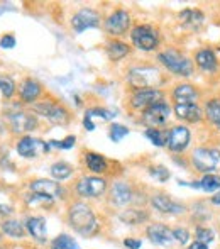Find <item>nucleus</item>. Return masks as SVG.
Instances as JSON below:
<instances>
[{"label":"nucleus","instance_id":"nucleus-36","mask_svg":"<svg viewBox=\"0 0 220 249\" xmlns=\"http://www.w3.org/2000/svg\"><path fill=\"white\" fill-rule=\"evenodd\" d=\"M195 236H197L198 243H203V244H208L214 241V232H212V229H208V227H197Z\"/></svg>","mask_w":220,"mask_h":249},{"label":"nucleus","instance_id":"nucleus-17","mask_svg":"<svg viewBox=\"0 0 220 249\" xmlns=\"http://www.w3.org/2000/svg\"><path fill=\"white\" fill-rule=\"evenodd\" d=\"M174 114L178 119L190 124H197L203 119V112L197 104H176L174 105Z\"/></svg>","mask_w":220,"mask_h":249},{"label":"nucleus","instance_id":"nucleus-13","mask_svg":"<svg viewBox=\"0 0 220 249\" xmlns=\"http://www.w3.org/2000/svg\"><path fill=\"white\" fill-rule=\"evenodd\" d=\"M163 102V92L161 90H135L131 97V107L135 110H141V108H148L151 105Z\"/></svg>","mask_w":220,"mask_h":249},{"label":"nucleus","instance_id":"nucleus-25","mask_svg":"<svg viewBox=\"0 0 220 249\" xmlns=\"http://www.w3.org/2000/svg\"><path fill=\"white\" fill-rule=\"evenodd\" d=\"M85 163L92 173H105L107 171V160L99 153H86L85 154Z\"/></svg>","mask_w":220,"mask_h":249},{"label":"nucleus","instance_id":"nucleus-2","mask_svg":"<svg viewBox=\"0 0 220 249\" xmlns=\"http://www.w3.org/2000/svg\"><path fill=\"white\" fill-rule=\"evenodd\" d=\"M69 224L82 236H90L97 231V219L92 209L82 202L69 207Z\"/></svg>","mask_w":220,"mask_h":249},{"label":"nucleus","instance_id":"nucleus-43","mask_svg":"<svg viewBox=\"0 0 220 249\" xmlns=\"http://www.w3.org/2000/svg\"><path fill=\"white\" fill-rule=\"evenodd\" d=\"M83 125H85L86 131H93V129H95V124H93L92 119H88V117L83 119Z\"/></svg>","mask_w":220,"mask_h":249},{"label":"nucleus","instance_id":"nucleus-47","mask_svg":"<svg viewBox=\"0 0 220 249\" xmlns=\"http://www.w3.org/2000/svg\"><path fill=\"white\" fill-rule=\"evenodd\" d=\"M0 239H2V236H0Z\"/></svg>","mask_w":220,"mask_h":249},{"label":"nucleus","instance_id":"nucleus-14","mask_svg":"<svg viewBox=\"0 0 220 249\" xmlns=\"http://www.w3.org/2000/svg\"><path fill=\"white\" fill-rule=\"evenodd\" d=\"M9 124L16 134H26L37 127V119L26 112H14L9 114Z\"/></svg>","mask_w":220,"mask_h":249},{"label":"nucleus","instance_id":"nucleus-27","mask_svg":"<svg viewBox=\"0 0 220 249\" xmlns=\"http://www.w3.org/2000/svg\"><path fill=\"white\" fill-rule=\"evenodd\" d=\"M129 51H131V48L125 43H120V41H112L109 46H107V53H109V58L112 61L122 59L125 54H129Z\"/></svg>","mask_w":220,"mask_h":249},{"label":"nucleus","instance_id":"nucleus-7","mask_svg":"<svg viewBox=\"0 0 220 249\" xmlns=\"http://www.w3.org/2000/svg\"><path fill=\"white\" fill-rule=\"evenodd\" d=\"M168 117H169V105L166 102H158L142 112L141 121L148 129H159L168 122Z\"/></svg>","mask_w":220,"mask_h":249},{"label":"nucleus","instance_id":"nucleus-45","mask_svg":"<svg viewBox=\"0 0 220 249\" xmlns=\"http://www.w3.org/2000/svg\"><path fill=\"white\" fill-rule=\"evenodd\" d=\"M188 249H208L207 244H203V243H198V241H195L193 244H190V248Z\"/></svg>","mask_w":220,"mask_h":249},{"label":"nucleus","instance_id":"nucleus-19","mask_svg":"<svg viewBox=\"0 0 220 249\" xmlns=\"http://www.w3.org/2000/svg\"><path fill=\"white\" fill-rule=\"evenodd\" d=\"M198 99H200V92L197 90V87L190 83H181L173 90V100L176 104H197Z\"/></svg>","mask_w":220,"mask_h":249},{"label":"nucleus","instance_id":"nucleus-11","mask_svg":"<svg viewBox=\"0 0 220 249\" xmlns=\"http://www.w3.org/2000/svg\"><path fill=\"white\" fill-rule=\"evenodd\" d=\"M131 26V17L125 10H115L114 14L105 20L103 27H105V33L110 36H122L125 31Z\"/></svg>","mask_w":220,"mask_h":249},{"label":"nucleus","instance_id":"nucleus-37","mask_svg":"<svg viewBox=\"0 0 220 249\" xmlns=\"http://www.w3.org/2000/svg\"><path fill=\"white\" fill-rule=\"evenodd\" d=\"M85 117H88V119H92V117H100V119H103V121H110V119L114 117V114H112L110 110H107V108H99V107H95V108H90V110H86Z\"/></svg>","mask_w":220,"mask_h":249},{"label":"nucleus","instance_id":"nucleus-16","mask_svg":"<svg viewBox=\"0 0 220 249\" xmlns=\"http://www.w3.org/2000/svg\"><path fill=\"white\" fill-rule=\"evenodd\" d=\"M151 205L161 213H171V215H176V213H183L185 212V205L174 202L173 198H169L168 195H163V194L152 195V197H151Z\"/></svg>","mask_w":220,"mask_h":249},{"label":"nucleus","instance_id":"nucleus-28","mask_svg":"<svg viewBox=\"0 0 220 249\" xmlns=\"http://www.w3.org/2000/svg\"><path fill=\"white\" fill-rule=\"evenodd\" d=\"M207 119L220 129V99H212L207 102V108H205Z\"/></svg>","mask_w":220,"mask_h":249},{"label":"nucleus","instance_id":"nucleus-15","mask_svg":"<svg viewBox=\"0 0 220 249\" xmlns=\"http://www.w3.org/2000/svg\"><path fill=\"white\" fill-rule=\"evenodd\" d=\"M31 192L36 195H43L48 198H59L63 195V188L58 181L53 180H34L29 185Z\"/></svg>","mask_w":220,"mask_h":249},{"label":"nucleus","instance_id":"nucleus-10","mask_svg":"<svg viewBox=\"0 0 220 249\" xmlns=\"http://www.w3.org/2000/svg\"><path fill=\"white\" fill-rule=\"evenodd\" d=\"M191 134L185 125H174L169 132H168V149L173 153H181L188 148L190 144Z\"/></svg>","mask_w":220,"mask_h":249},{"label":"nucleus","instance_id":"nucleus-1","mask_svg":"<svg viewBox=\"0 0 220 249\" xmlns=\"http://www.w3.org/2000/svg\"><path fill=\"white\" fill-rule=\"evenodd\" d=\"M127 83L135 90H158V87L163 83V76L158 68L137 66L129 71Z\"/></svg>","mask_w":220,"mask_h":249},{"label":"nucleus","instance_id":"nucleus-48","mask_svg":"<svg viewBox=\"0 0 220 249\" xmlns=\"http://www.w3.org/2000/svg\"><path fill=\"white\" fill-rule=\"evenodd\" d=\"M219 195H220V194H219Z\"/></svg>","mask_w":220,"mask_h":249},{"label":"nucleus","instance_id":"nucleus-38","mask_svg":"<svg viewBox=\"0 0 220 249\" xmlns=\"http://www.w3.org/2000/svg\"><path fill=\"white\" fill-rule=\"evenodd\" d=\"M173 239L178 241L180 244H186L188 239H190V232L185 227H176V229H173Z\"/></svg>","mask_w":220,"mask_h":249},{"label":"nucleus","instance_id":"nucleus-31","mask_svg":"<svg viewBox=\"0 0 220 249\" xmlns=\"http://www.w3.org/2000/svg\"><path fill=\"white\" fill-rule=\"evenodd\" d=\"M2 231L3 234L12 237H22L24 236V226L17 220H5L2 222Z\"/></svg>","mask_w":220,"mask_h":249},{"label":"nucleus","instance_id":"nucleus-39","mask_svg":"<svg viewBox=\"0 0 220 249\" xmlns=\"http://www.w3.org/2000/svg\"><path fill=\"white\" fill-rule=\"evenodd\" d=\"M75 141H76L75 136H68V138L63 139V141H50V146H54V148H59V149H69L75 146Z\"/></svg>","mask_w":220,"mask_h":249},{"label":"nucleus","instance_id":"nucleus-32","mask_svg":"<svg viewBox=\"0 0 220 249\" xmlns=\"http://www.w3.org/2000/svg\"><path fill=\"white\" fill-rule=\"evenodd\" d=\"M51 246H53V249H80L78 243L73 237L66 236V234H61V236L56 237Z\"/></svg>","mask_w":220,"mask_h":249},{"label":"nucleus","instance_id":"nucleus-9","mask_svg":"<svg viewBox=\"0 0 220 249\" xmlns=\"http://www.w3.org/2000/svg\"><path fill=\"white\" fill-rule=\"evenodd\" d=\"M71 26L75 33H83L86 29H95L100 26V14L93 9H80L71 17Z\"/></svg>","mask_w":220,"mask_h":249},{"label":"nucleus","instance_id":"nucleus-3","mask_svg":"<svg viewBox=\"0 0 220 249\" xmlns=\"http://www.w3.org/2000/svg\"><path fill=\"white\" fill-rule=\"evenodd\" d=\"M158 59L169 70L171 73L180 76H191L193 75V61L176 50H166L159 53Z\"/></svg>","mask_w":220,"mask_h":249},{"label":"nucleus","instance_id":"nucleus-42","mask_svg":"<svg viewBox=\"0 0 220 249\" xmlns=\"http://www.w3.org/2000/svg\"><path fill=\"white\" fill-rule=\"evenodd\" d=\"M141 241H137V239H125L124 241V246L125 248H129V249H139L141 248Z\"/></svg>","mask_w":220,"mask_h":249},{"label":"nucleus","instance_id":"nucleus-8","mask_svg":"<svg viewBox=\"0 0 220 249\" xmlns=\"http://www.w3.org/2000/svg\"><path fill=\"white\" fill-rule=\"evenodd\" d=\"M107 181L103 178L99 177H83L80 178V181L76 183V192H78L80 197L85 198H95L105 192Z\"/></svg>","mask_w":220,"mask_h":249},{"label":"nucleus","instance_id":"nucleus-30","mask_svg":"<svg viewBox=\"0 0 220 249\" xmlns=\"http://www.w3.org/2000/svg\"><path fill=\"white\" fill-rule=\"evenodd\" d=\"M144 136L152 142V144L158 146V148L168 144V134L165 131H161V129H146Z\"/></svg>","mask_w":220,"mask_h":249},{"label":"nucleus","instance_id":"nucleus-12","mask_svg":"<svg viewBox=\"0 0 220 249\" xmlns=\"http://www.w3.org/2000/svg\"><path fill=\"white\" fill-rule=\"evenodd\" d=\"M50 142H43L39 139L31 138V136H24L17 142V153L22 158H37V154L50 151Z\"/></svg>","mask_w":220,"mask_h":249},{"label":"nucleus","instance_id":"nucleus-5","mask_svg":"<svg viewBox=\"0 0 220 249\" xmlns=\"http://www.w3.org/2000/svg\"><path fill=\"white\" fill-rule=\"evenodd\" d=\"M132 44L141 51H152L159 44V34L151 26H137L131 33Z\"/></svg>","mask_w":220,"mask_h":249},{"label":"nucleus","instance_id":"nucleus-18","mask_svg":"<svg viewBox=\"0 0 220 249\" xmlns=\"http://www.w3.org/2000/svg\"><path fill=\"white\" fill-rule=\"evenodd\" d=\"M149 241L158 246H166L173 241V231L169 227H166L165 224H151L146 231Z\"/></svg>","mask_w":220,"mask_h":249},{"label":"nucleus","instance_id":"nucleus-33","mask_svg":"<svg viewBox=\"0 0 220 249\" xmlns=\"http://www.w3.org/2000/svg\"><path fill=\"white\" fill-rule=\"evenodd\" d=\"M198 187L202 188V190L205 192H215L217 188H220V178L217 177V175H205L203 178H202V181L198 183Z\"/></svg>","mask_w":220,"mask_h":249},{"label":"nucleus","instance_id":"nucleus-29","mask_svg":"<svg viewBox=\"0 0 220 249\" xmlns=\"http://www.w3.org/2000/svg\"><path fill=\"white\" fill-rule=\"evenodd\" d=\"M71 173H73L71 164L65 163V161H58V163H54L53 166H51V175H53L58 181L59 180H66V178H68Z\"/></svg>","mask_w":220,"mask_h":249},{"label":"nucleus","instance_id":"nucleus-20","mask_svg":"<svg viewBox=\"0 0 220 249\" xmlns=\"http://www.w3.org/2000/svg\"><path fill=\"white\" fill-rule=\"evenodd\" d=\"M178 19H180V24L183 27H186V29H190V31H198L203 26L205 16H203V12H200V10H197V9H185L183 12L178 16Z\"/></svg>","mask_w":220,"mask_h":249},{"label":"nucleus","instance_id":"nucleus-6","mask_svg":"<svg viewBox=\"0 0 220 249\" xmlns=\"http://www.w3.org/2000/svg\"><path fill=\"white\" fill-rule=\"evenodd\" d=\"M33 110L37 112V114L44 115L50 122L58 125H65L68 124L69 121V112L63 107L61 104H56V102H41V104H34Z\"/></svg>","mask_w":220,"mask_h":249},{"label":"nucleus","instance_id":"nucleus-35","mask_svg":"<svg viewBox=\"0 0 220 249\" xmlns=\"http://www.w3.org/2000/svg\"><path fill=\"white\" fill-rule=\"evenodd\" d=\"M129 134V129L125 125H120V124H112L110 125V131H109V138L112 139L114 142H120L122 138Z\"/></svg>","mask_w":220,"mask_h":249},{"label":"nucleus","instance_id":"nucleus-22","mask_svg":"<svg viewBox=\"0 0 220 249\" xmlns=\"http://www.w3.org/2000/svg\"><path fill=\"white\" fill-rule=\"evenodd\" d=\"M132 197H134L132 188L129 187L125 181H117V183H114V187H112V190H110V200L115 205H125V203L131 202Z\"/></svg>","mask_w":220,"mask_h":249},{"label":"nucleus","instance_id":"nucleus-44","mask_svg":"<svg viewBox=\"0 0 220 249\" xmlns=\"http://www.w3.org/2000/svg\"><path fill=\"white\" fill-rule=\"evenodd\" d=\"M12 213V209L9 205H0V215H10Z\"/></svg>","mask_w":220,"mask_h":249},{"label":"nucleus","instance_id":"nucleus-4","mask_svg":"<svg viewBox=\"0 0 220 249\" xmlns=\"http://www.w3.org/2000/svg\"><path fill=\"white\" fill-rule=\"evenodd\" d=\"M191 163L202 173H210L217 170L220 163V151L214 148H198L191 154Z\"/></svg>","mask_w":220,"mask_h":249},{"label":"nucleus","instance_id":"nucleus-41","mask_svg":"<svg viewBox=\"0 0 220 249\" xmlns=\"http://www.w3.org/2000/svg\"><path fill=\"white\" fill-rule=\"evenodd\" d=\"M14 46H16V37L12 34H5L0 39V48H3V50H12Z\"/></svg>","mask_w":220,"mask_h":249},{"label":"nucleus","instance_id":"nucleus-40","mask_svg":"<svg viewBox=\"0 0 220 249\" xmlns=\"http://www.w3.org/2000/svg\"><path fill=\"white\" fill-rule=\"evenodd\" d=\"M149 175L151 177H156V178H159V181H166L168 178H169V171L165 170V168H151L149 170Z\"/></svg>","mask_w":220,"mask_h":249},{"label":"nucleus","instance_id":"nucleus-26","mask_svg":"<svg viewBox=\"0 0 220 249\" xmlns=\"http://www.w3.org/2000/svg\"><path fill=\"white\" fill-rule=\"evenodd\" d=\"M120 220L129 224V226H135V224H141V222H144V220H148V213H146L144 210L129 209L120 213Z\"/></svg>","mask_w":220,"mask_h":249},{"label":"nucleus","instance_id":"nucleus-24","mask_svg":"<svg viewBox=\"0 0 220 249\" xmlns=\"http://www.w3.org/2000/svg\"><path fill=\"white\" fill-rule=\"evenodd\" d=\"M41 92H43L41 85L33 78H26L19 89L20 99H22V102H26V104H33V102L41 95Z\"/></svg>","mask_w":220,"mask_h":249},{"label":"nucleus","instance_id":"nucleus-46","mask_svg":"<svg viewBox=\"0 0 220 249\" xmlns=\"http://www.w3.org/2000/svg\"><path fill=\"white\" fill-rule=\"evenodd\" d=\"M5 10H14L12 5H0V12H5Z\"/></svg>","mask_w":220,"mask_h":249},{"label":"nucleus","instance_id":"nucleus-23","mask_svg":"<svg viewBox=\"0 0 220 249\" xmlns=\"http://www.w3.org/2000/svg\"><path fill=\"white\" fill-rule=\"evenodd\" d=\"M26 227L34 239L39 241V243H46L48 231H46V220H44V217H29L26 220Z\"/></svg>","mask_w":220,"mask_h":249},{"label":"nucleus","instance_id":"nucleus-34","mask_svg":"<svg viewBox=\"0 0 220 249\" xmlns=\"http://www.w3.org/2000/svg\"><path fill=\"white\" fill-rule=\"evenodd\" d=\"M0 92L5 99H10L16 92V83L9 76H0Z\"/></svg>","mask_w":220,"mask_h":249},{"label":"nucleus","instance_id":"nucleus-21","mask_svg":"<svg viewBox=\"0 0 220 249\" xmlns=\"http://www.w3.org/2000/svg\"><path fill=\"white\" fill-rule=\"evenodd\" d=\"M195 63H197V66L202 71H207V73L217 71V66H219L217 56H215V53L212 50H208V48L200 50L195 54Z\"/></svg>","mask_w":220,"mask_h":249}]
</instances>
